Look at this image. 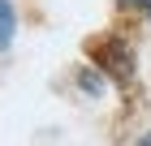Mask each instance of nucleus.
Returning a JSON list of instances; mask_svg holds the SVG:
<instances>
[{
    "label": "nucleus",
    "instance_id": "obj_1",
    "mask_svg": "<svg viewBox=\"0 0 151 146\" xmlns=\"http://www.w3.org/2000/svg\"><path fill=\"white\" fill-rule=\"evenodd\" d=\"M91 65L104 73L108 82H116V86H129L134 82V47L121 39V34H108V39H99V43H91Z\"/></svg>",
    "mask_w": 151,
    "mask_h": 146
},
{
    "label": "nucleus",
    "instance_id": "obj_2",
    "mask_svg": "<svg viewBox=\"0 0 151 146\" xmlns=\"http://www.w3.org/2000/svg\"><path fill=\"white\" fill-rule=\"evenodd\" d=\"M13 39H17V9L13 0H0V52H9Z\"/></svg>",
    "mask_w": 151,
    "mask_h": 146
},
{
    "label": "nucleus",
    "instance_id": "obj_3",
    "mask_svg": "<svg viewBox=\"0 0 151 146\" xmlns=\"http://www.w3.org/2000/svg\"><path fill=\"white\" fill-rule=\"evenodd\" d=\"M104 82H108V78H104L95 65H82V69H78V90H82V95L99 99V95H104Z\"/></svg>",
    "mask_w": 151,
    "mask_h": 146
},
{
    "label": "nucleus",
    "instance_id": "obj_4",
    "mask_svg": "<svg viewBox=\"0 0 151 146\" xmlns=\"http://www.w3.org/2000/svg\"><path fill=\"white\" fill-rule=\"evenodd\" d=\"M116 4H121V9H134V13H142V17L151 22V0H116Z\"/></svg>",
    "mask_w": 151,
    "mask_h": 146
},
{
    "label": "nucleus",
    "instance_id": "obj_5",
    "mask_svg": "<svg viewBox=\"0 0 151 146\" xmlns=\"http://www.w3.org/2000/svg\"><path fill=\"white\" fill-rule=\"evenodd\" d=\"M134 146H151V129H147V133H142V137H138Z\"/></svg>",
    "mask_w": 151,
    "mask_h": 146
}]
</instances>
